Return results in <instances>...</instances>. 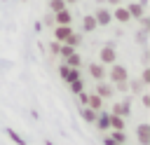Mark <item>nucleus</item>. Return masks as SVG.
Returning a JSON list of instances; mask_svg holds the SVG:
<instances>
[{
	"instance_id": "1",
	"label": "nucleus",
	"mask_w": 150,
	"mask_h": 145,
	"mask_svg": "<svg viewBox=\"0 0 150 145\" xmlns=\"http://www.w3.org/2000/svg\"><path fill=\"white\" fill-rule=\"evenodd\" d=\"M108 77L110 82H129V70L122 65V63H110V70H108Z\"/></svg>"
},
{
	"instance_id": "2",
	"label": "nucleus",
	"mask_w": 150,
	"mask_h": 145,
	"mask_svg": "<svg viewBox=\"0 0 150 145\" xmlns=\"http://www.w3.org/2000/svg\"><path fill=\"white\" fill-rule=\"evenodd\" d=\"M98 58H101V63H103V65H110V63H115V61H117L115 44H112V42L103 44V47H101V51H98Z\"/></svg>"
},
{
	"instance_id": "3",
	"label": "nucleus",
	"mask_w": 150,
	"mask_h": 145,
	"mask_svg": "<svg viewBox=\"0 0 150 145\" xmlns=\"http://www.w3.org/2000/svg\"><path fill=\"white\" fill-rule=\"evenodd\" d=\"M110 115H117V117H129L131 115V98L127 96V98H122V101H117V103H112V110H110Z\"/></svg>"
},
{
	"instance_id": "4",
	"label": "nucleus",
	"mask_w": 150,
	"mask_h": 145,
	"mask_svg": "<svg viewBox=\"0 0 150 145\" xmlns=\"http://www.w3.org/2000/svg\"><path fill=\"white\" fill-rule=\"evenodd\" d=\"M94 19H96V26H108L112 21V14L108 7H96L94 9Z\"/></svg>"
},
{
	"instance_id": "5",
	"label": "nucleus",
	"mask_w": 150,
	"mask_h": 145,
	"mask_svg": "<svg viewBox=\"0 0 150 145\" xmlns=\"http://www.w3.org/2000/svg\"><path fill=\"white\" fill-rule=\"evenodd\" d=\"M94 124H96L98 131H110V112H108V110H98Z\"/></svg>"
},
{
	"instance_id": "6",
	"label": "nucleus",
	"mask_w": 150,
	"mask_h": 145,
	"mask_svg": "<svg viewBox=\"0 0 150 145\" xmlns=\"http://www.w3.org/2000/svg\"><path fill=\"white\" fill-rule=\"evenodd\" d=\"M136 138L141 145H150V124L148 122H141L136 126Z\"/></svg>"
},
{
	"instance_id": "7",
	"label": "nucleus",
	"mask_w": 150,
	"mask_h": 145,
	"mask_svg": "<svg viewBox=\"0 0 150 145\" xmlns=\"http://www.w3.org/2000/svg\"><path fill=\"white\" fill-rule=\"evenodd\" d=\"M94 94H96V96H101V98L105 101V98H112L115 89H112V84H108V82H103V80H101V82H96V89H94Z\"/></svg>"
},
{
	"instance_id": "8",
	"label": "nucleus",
	"mask_w": 150,
	"mask_h": 145,
	"mask_svg": "<svg viewBox=\"0 0 150 145\" xmlns=\"http://www.w3.org/2000/svg\"><path fill=\"white\" fill-rule=\"evenodd\" d=\"M70 21H73V14H70L68 7L54 14V23H56V26H70Z\"/></svg>"
},
{
	"instance_id": "9",
	"label": "nucleus",
	"mask_w": 150,
	"mask_h": 145,
	"mask_svg": "<svg viewBox=\"0 0 150 145\" xmlns=\"http://www.w3.org/2000/svg\"><path fill=\"white\" fill-rule=\"evenodd\" d=\"M73 33V26H54V40L56 42H66Z\"/></svg>"
},
{
	"instance_id": "10",
	"label": "nucleus",
	"mask_w": 150,
	"mask_h": 145,
	"mask_svg": "<svg viewBox=\"0 0 150 145\" xmlns=\"http://www.w3.org/2000/svg\"><path fill=\"white\" fill-rule=\"evenodd\" d=\"M110 14H112V19H115V21H120V23H129V21H131V16H129L127 7H122V5H117Z\"/></svg>"
},
{
	"instance_id": "11",
	"label": "nucleus",
	"mask_w": 150,
	"mask_h": 145,
	"mask_svg": "<svg viewBox=\"0 0 150 145\" xmlns=\"http://www.w3.org/2000/svg\"><path fill=\"white\" fill-rule=\"evenodd\" d=\"M127 12H129V16L131 19H141V16H145V7L141 5V2H131V5H127Z\"/></svg>"
},
{
	"instance_id": "12",
	"label": "nucleus",
	"mask_w": 150,
	"mask_h": 145,
	"mask_svg": "<svg viewBox=\"0 0 150 145\" xmlns=\"http://www.w3.org/2000/svg\"><path fill=\"white\" fill-rule=\"evenodd\" d=\"M89 75H91L96 82L105 80V65H103V63H91V65H89Z\"/></svg>"
},
{
	"instance_id": "13",
	"label": "nucleus",
	"mask_w": 150,
	"mask_h": 145,
	"mask_svg": "<svg viewBox=\"0 0 150 145\" xmlns=\"http://www.w3.org/2000/svg\"><path fill=\"white\" fill-rule=\"evenodd\" d=\"M87 108H91L94 112L103 110V98H101V96H96V94H89V96H87Z\"/></svg>"
},
{
	"instance_id": "14",
	"label": "nucleus",
	"mask_w": 150,
	"mask_h": 145,
	"mask_svg": "<svg viewBox=\"0 0 150 145\" xmlns=\"http://www.w3.org/2000/svg\"><path fill=\"white\" fill-rule=\"evenodd\" d=\"M94 28H98L94 14H84V16H82V30H84V33H91Z\"/></svg>"
},
{
	"instance_id": "15",
	"label": "nucleus",
	"mask_w": 150,
	"mask_h": 145,
	"mask_svg": "<svg viewBox=\"0 0 150 145\" xmlns=\"http://www.w3.org/2000/svg\"><path fill=\"white\" fill-rule=\"evenodd\" d=\"M127 122L124 117H117V115H110V131H124Z\"/></svg>"
},
{
	"instance_id": "16",
	"label": "nucleus",
	"mask_w": 150,
	"mask_h": 145,
	"mask_svg": "<svg viewBox=\"0 0 150 145\" xmlns=\"http://www.w3.org/2000/svg\"><path fill=\"white\" fill-rule=\"evenodd\" d=\"M63 63H66V65H70V68H80V65H82V56L75 51V54H70L68 58H63Z\"/></svg>"
},
{
	"instance_id": "17",
	"label": "nucleus",
	"mask_w": 150,
	"mask_h": 145,
	"mask_svg": "<svg viewBox=\"0 0 150 145\" xmlns=\"http://www.w3.org/2000/svg\"><path fill=\"white\" fill-rule=\"evenodd\" d=\"M75 51H77V49H75V47H70V44H66V42H61V44H59V56H61V58H68V56H70V54H75Z\"/></svg>"
},
{
	"instance_id": "18",
	"label": "nucleus",
	"mask_w": 150,
	"mask_h": 145,
	"mask_svg": "<svg viewBox=\"0 0 150 145\" xmlns=\"http://www.w3.org/2000/svg\"><path fill=\"white\" fill-rule=\"evenodd\" d=\"M129 91H131V94H136V96H141V94L145 91V84H143L141 80H131V84H129Z\"/></svg>"
},
{
	"instance_id": "19",
	"label": "nucleus",
	"mask_w": 150,
	"mask_h": 145,
	"mask_svg": "<svg viewBox=\"0 0 150 145\" xmlns=\"http://www.w3.org/2000/svg\"><path fill=\"white\" fill-rule=\"evenodd\" d=\"M80 115H82V119H84V122H89V124H94V119H96V112H94L91 108H87V105H82Z\"/></svg>"
},
{
	"instance_id": "20",
	"label": "nucleus",
	"mask_w": 150,
	"mask_h": 145,
	"mask_svg": "<svg viewBox=\"0 0 150 145\" xmlns=\"http://www.w3.org/2000/svg\"><path fill=\"white\" fill-rule=\"evenodd\" d=\"M5 133H7V136H9V140H12V143H14V145H26V140H23V138H21V133H16V131H14V129H5Z\"/></svg>"
},
{
	"instance_id": "21",
	"label": "nucleus",
	"mask_w": 150,
	"mask_h": 145,
	"mask_svg": "<svg viewBox=\"0 0 150 145\" xmlns=\"http://www.w3.org/2000/svg\"><path fill=\"white\" fill-rule=\"evenodd\" d=\"M66 44H70V47H75V49H77V47L82 44V33H75V30H73V33H70V37L66 40Z\"/></svg>"
},
{
	"instance_id": "22",
	"label": "nucleus",
	"mask_w": 150,
	"mask_h": 145,
	"mask_svg": "<svg viewBox=\"0 0 150 145\" xmlns=\"http://www.w3.org/2000/svg\"><path fill=\"white\" fill-rule=\"evenodd\" d=\"M108 138H110L112 143H117V145H124V143H127V133H124V131H112Z\"/></svg>"
},
{
	"instance_id": "23",
	"label": "nucleus",
	"mask_w": 150,
	"mask_h": 145,
	"mask_svg": "<svg viewBox=\"0 0 150 145\" xmlns=\"http://www.w3.org/2000/svg\"><path fill=\"white\" fill-rule=\"evenodd\" d=\"M68 5L63 2V0H49V12L52 14H56V12H61V9H66Z\"/></svg>"
},
{
	"instance_id": "24",
	"label": "nucleus",
	"mask_w": 150,
	"mask_h": 145,
	"mask_svg": "<svg viewBox=\"0 0 150 145\" xmlns=\"http://www.w3.org/2000/svg\"><path fill=\"white\" fill-rule=\"evenodd\" d=\"M68 87H70V91H73L75 96H77L80 91H84V82H82V80H75V82H68Z\"/></svg>"
},
{
	"instance_id": "25",
	"label": "nucleus",
	"mask_w": 150,
	"mask_h": 145,
	"mask_svg": "<svg viewBox=\"0 0 150 145\" xmlns=\"http://www.w3.org/2000/svg\"><path fill=\"white\" fill-rule=\"evenodd\" d=\"M75 80H82L80 68H70V72H68V77H66V82H75Z\"/></svg>"
},
{
	"instance_id": "26",
	"label": "nucleus",
	"mask_w": 150,
	"mask_h": 145,
	"mask_svg": "<svg viewBox=\"0 0 150 145\" xmlns=\"http://www.w3.org/2000/svg\"><path fill=\"white\" fill-rule=\"evenodd\" d=\"M112 89H115V91L127 94V91H129V82H115V84H112Z\"/></svg>"
},
{
	"instance_id": "27",
	"label": "nucleus",
	"mask_w": 150,
	"mask_h": 145,
	"mask_svg": "<svg viewBox=\"0 0 150 145\" xmlns=\"http://www.w3.org/2000/svg\"><path fill=\"white\" fill-rule=\"evenodd\" d=\"M141 82L148 87L150 84V68H143V75H141Z\"/></svg>"
},
{
	"instance_id": "28",
	"label": "nucleus",
	"mask_w": 150,
	"mask_h": 145,
	"mask_svg": "<svg viewBox=\"0 0 150 145\" xmlns=\"http://www.w3.org/2000/svg\"><path fill=\"white\" fill-rule=\"evenodd\" d=\"M68 72H70V65H66V63H61V68H59V75H61V77L66 80V77H68Z\"/></svg>"
},
{
	"instance_id": "29",
	"label": "nucleus",
	"mask_w": 150,
	"mask_h": 145,
	"mask_svg": "<svg viewBox=\"0 0 150 145\" xmlns=\"http://www.w3.org/2000/svg\"><path fill=\"white\" fill-rule=\"evenodd\" d=\"M138 21H141V28H143V30H148V28H150V21H148V16H141Z\"/></svg>"
},
{
	"instance_id": "30",
	"label": "nucleus",
	"mask_w": 150,
	"mask_h": 145,
	"mask_svg": "<svg viewBox=\"0 0 150 145\" xmlns=\"http://www.w3.org/2000/svg\"><path fill=\"white\" fill-rule=\"evenodd\" d=\"M59 44H61V42H56V40L49 44V51H52V54H56V56H59Z\"/></svg>"
},
{
	"instance_id": "31",
	"label": "nucleus",
	"mask_w": 150,
	"mask_h": 145,
	"mask_svg": "<svg viewBox=\"0 0 150 145\" xmlns=\"http://www.w3.org/2000/svg\"><path fill=\"white\" fill-rule=\"evenodd\" d=\"M141 103H143V105H145V108H150V96H148V94H145V91H143V94H141Z\"/></svg>"
},
{
	"instance_id": "32",
	"label": "nucleus",
	"mask_w": 150,
	"mask_h": 145,
	"mask_svg": "<svg viewBox=\"0 0 150 145\" xmlns=\"http://www.w3.org/2000/svg\"><path fill=\"white\" fill-rule=\"evenodd\" d=\"M87 96H89V94H84V91H80V94H77V98H80V103H82V105H87Z\"/></svg>"
},
{
	"instance_id": "33",
	"label": "nucleus",
	"mask_w": 150,
	"mask_h": 145,
	"mask_svg": "<svg viewBox=\"0 0 150 145\" xmlns=\"http://www.w3.org/2000/svg\"><path fill=\"white\" fill-rule=\"evenodd\" d=\"M108 2H110V5H115V7H117V5H120V2H122V0H108Z\"/></svg>"
},
{
	"instance_id": "34",
	"label": "nucleus",
	"mask_w": 150,
	"mask_h": 145,
	"mask_svg": "<svg viewBox=\"0 0 150 145\" xmlns=\"http://www.w3.org/2000/svg\"><path fill=\"white\" fill-rule=\"evenodd\" d=\"M47 145H54V143H52V140H47Z\"/></svg>"
},
{
	"instance_id": "35",
	"label": "nucleus",
	"mask_w": 150,
	"mask_h": 145,
	"mask_svg": "<svg viewBox=\"0 0 150 145\" xmlns=\"http://www.w3.org/2000/svg\"><path fill=\"white\" fill-rule=\"evenodd\" d=\"M21 2H23V0H21Z\"/></svg>"
}]
</instances>
